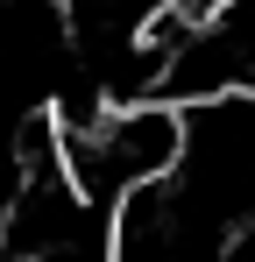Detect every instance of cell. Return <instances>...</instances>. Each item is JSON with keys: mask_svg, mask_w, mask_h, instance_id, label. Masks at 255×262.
I'll list each match as a JSON object with an SVG mask.
<instances>
[{"mask_svg": "<svg viewBox=\"0 0 255 262\" xmlns=\"http://www.w3.org/2000/svg\"><path fill=\"white\" fill-rule=\"evenodd\" d=\"M57 156L64 177L92 213H114L121 199L177 177L184 163V114L163 99H135V106H99L78 121H57Z\"/></svg>", "mask_w": 255, "mask_h": 262, "instance_id": "obj_1", "label": "cell"}]
</instances>
